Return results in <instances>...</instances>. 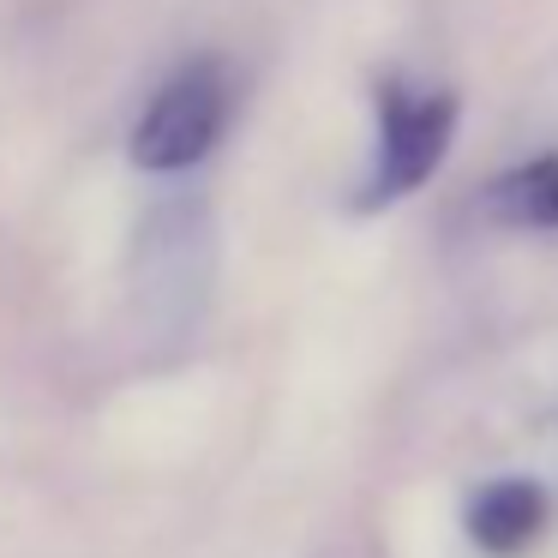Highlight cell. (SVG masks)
<instances>
[{
  "label": "cell",
  "instance_id": "cell-1",
  "mask_svg": "<svg viewBox=\"0 0 558 558\" xmlns=\"http://www.w3.org/2000/svg\"><path fill=\"white\" fill-rule=\"evenodd\" d=\"M229 126V78L217 61H193L145 102L133 126V162L150 174H181L217 150Z\"/></svg>",
  "mask_w": 558,
  "mask_h": 558
},
{
  "label": "cell",
  "instance_id": "cell-2",
  "mask_svg": "<svg viewBox=\"0 0 558 558\" xmlns=\"http://www.w3.org/2000/svg\"><path fill=\"white\" fill-rule=\"evenodd\" d=\"M450 133H457V97L450 90H409L390 85L378 97V150L366 174V210H385L397 198L421 193L433 169L445 162Z\"/></svg>",
  "mask_w": 558,
  "mask_h": 558
},
{
  "label": "cell",
  "instance_id": "cell-3",
  "mask_svg": "<svg viewBox=\"0 0 558 558\" xmlns=\"http://www.w3.org/2000/svg\"><path fill=\"white\" fill-rule=\"evenodd\" d=\"M546 517H553V505L541 486L510 474V481H493L469 498V541L481 553H522L529 541H541Z\"/></svg>",
  "mask_w": 558,
  "mask_h": 558
},
{
  "label": "cell",
  "instance_id": "cell-4",
  "mask_svg": "<svg viewBox=\"0 0 558 558\" xmlns=\"http://www.w3.org/2000/svg\"><path fill=\"white\" fill-rule=\"evenodd\" d=\"M486 217L505 229H558V157L517 162L486 186Z\"/></svg>",
  "mask_w": 558,
  "mask_h": 558
}]
</instances>
